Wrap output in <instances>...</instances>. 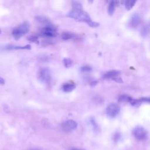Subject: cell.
Here are the masks:
<instances>
[{
	"mask_svg": "<svg viewBox=\"0 0 150 150\" xmlns=\"http://www.w3.org/2000/svg\"><path fill=\"white\" fill-rule=\"evenodd\" d=\"M67 16L76 21L85 22L91 27H97L99 25L98 23L91 20L88 13L83 10L81 4L78 1L72 2V9Z\"/></svg>",
	"mask_w": 150,
	"mask_h": 150,
	"instance_id": "obj_1",
	"label": "cell"
},
{
	"mask_svg": "<svg viewBox=\"0 0 150 150\" xmlns=\"http://www.w3.org/2000/svg\"><path fill=\"white\" fill-rule=\"evenodd\" d=\"M29 23L28 22H24L12 30V35L16 39H18L26 34L29 30Z\"/></svg>",
	"mask_w": 150,
	"mask_h": 150,
	"instance_id": "obj_2",
	"label": "cell"
},
{
	"mask_svg": "<svg viewBox=\"0 0 150 150\" xmlns=\"http://www.w3.org/2000/svg\"><path fill=\"white\" fill-rule=\"evenodd\" d=\"M39 35L46 38H53L57 35V29L51 24L47 25L40 30Z\"/></svg>",
	"mask_w": 150,
	"mask_h": 150,
	"instance_id": "obj_3",
	"label": "cell"
},
{
	"mask_svg": "<svg viewBox=\"0 0 150 150\" xmlns=\"http://www.w3.org/2000/svg\"><path fill=\"white\" fill-rule=\"evenodd\" d=\"M38 79L43 83L48 84L51 81V72L47 67L41 68L38 74Z\"/></svg>",
	"mask_w": 150,
	"mask_h": 150,
	"instance_id": "obj_4",
	"label": "cell"
},
{
	"mask_svg": "<svg viewBox=\"0 0 150 150\" xmlns=\"http://www.w3.org/2000/svg\"><path fill=\"white\" fill-rule=\"evenodd\" d=\"M134 137L138 140H144L147 137V131L142 127H137L132 131Z\"/></svg>",
	"mask_w": 150,
	"mask_h": 150,
	"instance_id": "obj_5",
	"label": "cell"
},
{
	"mask_svg": "<svg viewBox=\"0 0 150 150\" xmlns=\"http://www.w3.org/2000/svg\"><path fill=\"white\" fill-rule=\"evenodd\" d=\"M120 106L114 103L110 104L106 108L107 114L111 117H115L120 112Z\"/></svg>",
	"mask_w": 150,
	"mask_h": 150,
	"instance_id": "obj_6",
	"label": "cell"
},
{
	"mask_svg": "<svg viewBox=\"0 0 150 150\" xmlns=\"http://www.w3.org/2000/svg\"><path fill=\"white\" fill-rule=\"evenodd\" d=\"M77 127V122L73 120H68L64 121L62 125L61 128L63 131L65 132H69L75 129Z\"/></svg>",
	"mask_w": 150,
	"mask_h": 150,
	"instance_id": "obj_7",
	"label": "cell"
},
{
	"mask_svg": "<svg viewBox=\"0 0 150 150\" xmlns=\"http://www.w3.org/2000/svg\"><path fill=\"white\" fill-rule=\"evenodd\" d=\"M140 23V17L138 14L133 15L129 21V25L132 28H137Z\"/></svg>",
	"mask_w": 150,
	"mask_h": 150,
	"instance_id": "obj_8",
	"label": "cell"
},
{
	"mask_svg": "<svg viewBox=\"0 0 150 150\" xmlns=\"http://www.w3.org/2000/svg\"><path fill=\"white\" fill-rule=\"evenodd\" d=\"M6 49L8 50H13V49H30L31 46L29 45H27L23 46H15V45H7L5 47Z\"/></svg>",
	"mask_w": 150,
	"mask_h": 150,
	"instance_id": "obj_9",
	"label": "cell"
},
{
	"mask_svg": "<svg viewBox=\"0 0 150 150\" xmlns=\"http://www.w3.org/2000/svg\"><path fill=\"white\" fill-rule=\"evenodd\" d=\"M120 74V72L117 70H111L106 73H105L103 76V77L105 79H110V78H113L116 76H118Z\"/></svg>",
	"mask_w": 150,
	"mask_h": 150,
	"instance_id": "obj_10",
	"label": "cell"
},
{
	"mask_svg": "<svg viewBox=\"0 0 150 150\" xmlns=\"http://www.w3.org/2000/svg\"><path fill=\"white\" fill-rule=\"evenodd\" d=\"M141 33L143 37H146L150 33V21L142 28Z\"/></svg>",
	"mask_w": 150,
	"mask_h": 150,
	"instance_id": "obj_11",
	"label": "cell"
},
{
	"mask_svg": "<svg viewBox=\"0 0 150 150\" xmlns=\"http://www.w3.org/2000/svg\"><path fill=\"white\" fill-rule=\"evenodd\" d=\"M76 88V85L73 83H65L62 86V89L64 92H70L73 91Z\"/></svg>",
	"mask_w": 150,
	"mask_h": 150,
	"instance_id": "obj_12",
	"label": "cell"
},
{
	"mask_svg": "<svg viewBox=\"0 0 150 150\" xmlns=\"http://www.w3.org/2000/svg\"><path fill=\"white\" fill-rule=\"evenodd\" d=\"M74 34L71 32H63L62 35V38L64 40H68L74 37Z\"/></svg>",
	"mask_w": 150,
	"mask_h": 150,
	"instance_id": "obj_13",
	"label": "cell"
},
{
	"mask_svg": "<svg viewBox=\"0 0 150 150\" xmlns=\"http://www.w3.org/2000/svg\"><path fill=\"white\" fill-rule=\"evenodd\" d=\"M115 2L114 1H111L109 4L108 8V12L110 15H112L114 13V9H115Z\"/></svg>",
	"mask_w": 150,
	"mask_h": 150,
	"instance_id": "obj_14",
	"label": "cell"
},
{
	"mask_svg": "<svg viewBox=\"0 0 150 150\" xmlns=\"http://www.w3.org/2000/svg\"><path fill=\"white\" fill-rule=\"evenodd\" d=\"M135 2H136L135 1H132V0L125 1V8L128 10L131 9L134 6Z\"/></svg>",
	"mask_w": 150,
	"mask_h": 150,
	"instance_id": "obj_15",
	"label": "cell"
},
{
	"mask_svg": "<svg viewBox=\"0 0 150 150\" xmlns=\"http://www.w3.org/2000/svg\"><path fill=\"white\" fill-rule=\"evenodd\" d=\"M132 100V98L131 97H129L128 96H126V95L121 96L118 98V100L121 102H129L130 103Z\"/></svg>",
	"mask_w": 150,
	"mask_h": 150,
	"instance_id": "obj_16",
	"label": "cell"
},
{
	"mask_svg": "<svg viewBox=\"0 0 150 150\" xmlns=\"http://www.w3.org/2000/svg\"><path fill=\"white\" fill-rule=\"evenodd\" d=\"M63 63L65 67H69L72 65L73 60L70 58H64L63 59Z\"/></svg>",
	"mask_w": 150,
	"mask_h": 150,
	"instance_id": "obj_17",
	"label": "cell"
},
{
	"mask_svg": "<svg viewBox=\"0 0 150 150\" xmlns=\"http://www.w3.org/2000/svg\"><path fill=\"white\" fill-rule=\"evenodd\" d=\"M141 100H134L132 99L131 100V101L130 102L131 104H132V105L135 106V107H138L141 104Z\"/></svg>",
	"mask_w": 150,
	"mask_h": 150,
	"instance_id": "obj_18",
	"label": "cell"
},
{
	"mask_svg": "<svg viewBox=\"0 0 150 150\" xmlns=\"http://www.w3.org/2000/svg\"><path fill=\"white\" fill-rule=\"evenodd\" d=\"M91 67L90 66L86 65V66H84L81 67V70L82 71H85V72H88V71H90L91 70Z\"/></svg>",
	"mask_w": 150,
	"mask_h": 150,
	"instance_id": "obj_19",
	"label": "cell"
},
{
	"mask_svg": "<svg viewBox=\"0 0 150 150\" xmlns=\"http://www.w3.org/2000/svg\"><path fill=\"white\" fill-rule=\"evenodd\" d=\"M112 79L114 81H116V82H117V83H122V79H121V77H118V76L114 77L112 78Z\"/></svg>",
	"mask_w": 150,
	"mask_h": 150,
	"instance_id": "obj_20",
	"label": "cell"
},
{
	"mask_svg": "<svg viewBox=\"0 0 150 150\" xmlns=\"http://www.w3.org/2000/svg\"><path fill=\"white\" fill-rule=\"evenodd\" d=\"M28 39L31 42H36L38 41V38L36 36H30Z\"/></svg>",
	"mask_w": 150,
	"mask_h": 150,
	"instance_id": "obj_21",
	"label": "cell"
},
{
	"mask_svg": "<svg viewBox=\"0 0 150 150\" xmlns=\"http://www.w3.org/2000/svg\"><path fill=\"white\" fill-rule=\"evenodd\" d=\"M114 140H117L118 139V138H120V135H119V134L118 133H117L116 134H115V135H114Z\"/></svg>",
	"mask_w": 150,
	"mask_h": 150,
	"instance_id": "obj_22",
	"label": "cell"
},
{
	"mask_svg": "<svg viewBox=\"0 0 150 150\" xmlns=\"http://www.w3.org/2000/svg\"><path fill=\"white\" fill-rule=\"evenodd\" d=\"M4 83H5L4 79L1 78V77H0V84H4Z\"/></svg>",
	"mask_w": 150,
	"mask_h": 150,
	"instance_id": "obj_23",
	"label": "cell"
},
{
	"mask_svg": "<svg viewBox=\"0 0 150 150\" xmlns=\"http://www.w3.org/2000/svg\"><path fill=\"white\" fill-rule=\"evenodd\" d=\"M70 150H84V149H80V148H71Z\"/></svg>",
	"mask_w": 150,
	"mask_h": 150,
	"instance_id": "obj_24",
	"label": "cell"
},
{
	"mask_svg": "<svg viewBox=\"0 0 150 150\" xmlns=\"http://www.w3.org/2000/svg\"><path fill=\"white\" fill-rule=\"evenodd\" d=\"M30 150H40V149H30Z\"/></svg>",
	"mask_w": 150,
	"mask_h": 150,
	"instance_id": "obj_25",
	"label": "cell"
},
{
	"mask_svg": "<svg viewBox=\"0 0 150 150\" xmlns=\"http://www.w3.org/2000/svg\"><path fill=\"white\" fill-rule=\"evenodd\" d=\"M1 30H0V34H1Z\"/></svg>",
	"mask_w": 150,
	"mask_h": 150,
	"instance_id": "obj_26",
	"label": "cell"
}]
</instances>
